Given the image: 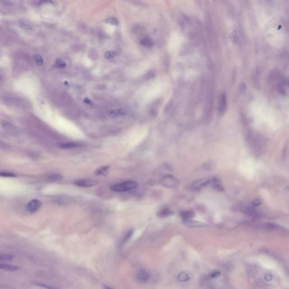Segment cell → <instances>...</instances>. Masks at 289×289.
<instances>
[{"label":"cell","instance_id":"obj_1","mask_svg":"<svg viewBox=\"0 0 289 289\" xmlns=\"http://www.w3.org/2000/svg\"><path fill=\"white\" fill-rule=\"evenodd\" d=\"M138 186L136 182L127 181L119 184H115L111 187V190L116 192H126L136 189Z\"/></svg>","mask_w":289,"mask_h":289},{"label":"cell","instance_id":"obj_2","mask_svg":"<svg viewBox=\"0 0 289 289\" xmlns=\"http://www.w3.org/2000/svg\"><path fill=\"white\" fill-rule=\"evenodd\" d=\"M160 183L163 186L167 188H175L179 186V180L172 175H167L161 180Z\"/></svg>","mask_w":289,"mask_h":289},{"label":"cell","instance_id":"obj_3","mask_svg":"<svg viewBox=\"0 0 289 289\" xmlns=\"http://www.w3.org/2000/svg\"><path fill=\"white\" fill-rule=\"evenodd\" d=\"M98 184V181L90 179H80L74 182V184L76 186L82 188H90L96 186Z\"/></svg>","mask_w":289,"mask_h":289},{"label":"cell","instance_id":"obj_4","mask_svg":"<svg viewBox=\"0 0 289 289\" xmlns=\"http://www.w3.org/2000/svg\"><path fill=\"white\" fill-rule=\"evenodd\" d=\"M42 205L40 200L37 199H33L29 202L27 206V210L30 213H35L37 211Z\"/></svg>","mask_w":289,"mask_h":289},{"label":"cell","instance_id":"obj_5","mask_svg":"<svg viewBox=\"0 0 289 289\" xmlns=\"http://www.w3.org/2000/svg\"><path fill=\"white\" fill-rule=\"evenodd\" d=\"M58 147L63 149H72L82 146V144L77 142H61L57 144Z\"/></svg>","mask_w":289,"mask_h":289},{"label":"cell","instance_id":"obj_6","mask_svg":"<svg viewBox=\"0 0 289 289\" xmlns=\"http://www.w3.org/2000/svg\"><path fill=\"white\" fill-rule=\"evenodd\" d=\"M136 279L140 282L146 283L149 280L150 276L146 271L140 270L137 272Z\"/></svg>","mask_w":289,"mask_h":289},{"label":"cell","instance_id":"obj_7","mask_svg":"<svg viewBox=\"0 0 289 289\" xmlns=\"http://www.w3.org/2000/svg\"><path fill=\"white\" fill-rule=\"evenodd\" d=\"M211 180L207 179H200L197 180L193 185V188L194 190H200L206 186L210 183Z\"/></svg>","mask_w":289,"mask_h":289},{"label":"cell","instance_id":"obj_8","mask_svg":"<svg viewBox=\"0 0 289 289\" xmlns=\"http://www.w3.org/2000/svg\"><path fill=\"white\" fill-rule=\"evenodd\" d=\"M226 109V97L224 94L221 95L219 105V111L221 114H224Z\"/></svg>","mask_w":289,"mask_h":289},{"label":"cell","instance_id":"obj_9","mask_svg":"<svg viewBox=\"0 0 289 289\" xmlns=\"http://www.w3.org/2000/svg\"><path fill=\"white\" fill-rule=\"evenodd\" d=\"M210 183L212 184V187L216 190L220 191H222L224 190V186L219 179L214 177L211 180Z\"/></svg>","mask_w":289,"mask_h":289},{"label":"cell","instance_id":"obj_10","mask_svg":"<svg viewBox=\"0 0 289 289\" xmlns=\"http://www.w3.org/2000/svg\"><path fill=\"white\" fill-rule=\"evenodd\" d=\"M194 215V212L193 210L184 211L180 213V216L184 220H191L193 218Z\"/></svg>","mask_w":289,"mask_h":289},{"label":"cell","instance_id":"obj_11","mask_svg":"<svg viewBox=\"0 0 289 289\" xmlns=\"http://www.w3.org/2000/svg\"><path fill=\"white\" fill-rule=\"evenodd\" d=\"M110 169V166H108L101 167L95 171V174L96 176H106L109 173Z\"/></svg>","mask_w":289,"mask_h":289},{"label":"cell","instance_id":"obj_12","mask_svg":"<svg viewBox=\"0 0 289 289\" xmlns=\"http://www.w3.org/2000/svg\"><path fill=\"white\" fill-rule=\"evenodd\" d=\"M73 201V199L69 197V196H59L56 200V202L58 204L60 205H64V204H69V203Z\"/></svg>","mask_w":289,"mask_h":289},{"label":"cell","instance_id":"obj_13","mask_svg":"<svg viewBox=\"0 0 289 289\" xmlns=\"http://www.w3.org/2000/svg\"><path fill=\"white\" fill-rule=\"evenodd\" d=\"M0 268L2 270H4L7 272H16V271L19 270L20 267L18 266L6 264H1Z\"/></svg>","mask_w":289,"mask_h":289},{"label":"cell","instance_id":"obj_14","mask_svg":"<svg viewBox=\"0 0 289 289\" xmlns=\"http://www.w3.org/2000/svg\"><path fill=\"white\" fill-rule=\"evenodd\" d=\"M183 222L184 224L186 225V226H190V227H197V226H205V223L200 222L199 221L193 220H183Z\"/></svg>","mask_w":289,"mask_h":289},{"label":"cell","instance_id":"obj_15","mask_svg":"<svg viewBox=\"0 0 289 289\" xmlns=\"http://www.w3.org/2000/svg\"><path fill=\"white\" fill-rule=\"evenodd\" d=\"M62 180V176L58 174H50L47 177V181L53 183V182H57L58 181H61Z\"/></svg>","mask_w":289,"mask_h":289},{"label":"cell","instance_id":"obj_16","mask_svg":"<svg viewBox=\"0 0 289 289\" xmlns=\"http://www.w3.org/2000/svg\"><path fill=\"white\" fill-rule=\"evenodd\" d=\"M125 114V112L121 109L112 110L109 112V116L111 118H116L117 116L123 115Z\"/></svg>","mask_w":289,"mask_h":289},{"label":"cell","instance_id":"obj_17","mask_svg":"<svg viewBox=\"0 0 289 289\" xmlns=\"http://www.w3.org/2000/svg\"><path fill=\"white\" fill-rule=\"evenodd\" d=\"M14 259V256L11 254H1L0 255V260L1 261L5 262H10L13 260Z\"/></svg>","mask_w":289,"mask_h":289},{"label":"cell","instance_id":"obj_18","mask_svg":"<svg viewBox=\"0 0 289 289\" xmlns=\"http://www.w3.org/2000/svg\"><path fill=\"white\" fill-rule=\"evenodd\" d=\"M172 214V211L170 210L169 209L167 208H164L163 209H162L161 210H160L158 214V216L159 217H167V216L170 215Z\"/></svg>","mask_w":289,"mask_h":289},{"label":"cell","instance_id":"obj_19","mask_svg":"<svg viewBox=\"0 0 289 289\" xmlns=\"http://www.w3.org/2000/svg\"><path fill=\"white\" fill-rule=\"evenodd\" d=\"M178 279L179 281L183 282H186L188 280H189L190 278L188 274L184 272H182L179 274L178 276Z\"/></svg>","mask_w":289,"mask_h":289},{"label":"cell","instance_id":"obj_20","mask_svg":"<svg viewBox=\"0 0 289 289\" xmlns=\"http://www.w3.org/2000/svg\"><path fill=\"white\" fill-rule=\"evenodd\" d=\"M141 44L146 47H150L152 45V41L149 38H144L141 41Z\"/></svg>","mask_w":289,"mask_h":289},{"label":"cell","instance_id":"obj_21","mask_svg":"<svg viewBox=\"0 0 289 289\" xmlns=\"http://www.w3.org/2000/svg\"><path fill=\"white\" fill-rule=\"evenodd\" d=\"M34 59L35 61V62L37 64V65L39 66L42 65L43 62H44V60H43L42 57L40 55L37 54H35L34 55Z\"/></svg>","mask_w":289,"mask_h":289},{"label":"cell","instance_id":"obj_22","mask_svg":"<svg viewBox=\"0 0 289 289\" xmlns=\"http://www.w3.org/2000/svg\"><path fill=\"white\" fill-rule=\"evenodd\" d=\"M35 284L36 285H37L39 287H41V288H44L45 289H60L57 288V287H54V286H50V285H47V284H42V283H38V282H35Z\"/></svg>","mask_w":289,"mask_h":289},{"label":"cell","instance_id":"obj_23","mask_svg":"<svg viewBox=\"0 0 289 289\" xmlns=\"http://www.w3.org/2000/svg\"><path fill=\"white\" fill-rule=\"evenodd\" d=\"M133 231L132 230H131V231H128V232L126 233V236H125L124 237V238L123 239V240H122V241H121V244H122V245H123V244H124L125 243H126V242H127V241H128V240H129L130 238H131V237L133 235Z\"/></svg>","mask_w":289,"mask_h":289},{"label":"cell","instance_id":"obj_24","mask_svg":"<svg viewBox=\"0 0 289 289\" xmlns=\"http://www.w3.org/2000/svg\"><path fill=\"white\" fill-rule=\"evenodd\" d=\"M55 66L59 69H63L66 66V64L62 60L58 59L55 62Z\"/></svg>","mask_w":289,"mask_h":289},{"label":"cell","instance_id":"obj_25","mask_svg":"<svg viewBox=\"0 0 289 289\" xmlns=\"http://www.w3.org/2000/svg\"><path fill=\"white\" fill-rule=\"evenodd\" d=\"M0 175L1 177H16V174L10 172H1Z\"/></svg>","mask_w":289,"mask_h":289},{"label":"cell","instance_id":"obj_26","mask_svg":"<svg viewBox=\"0 0 289 289\" xmlns=\"http://www.w3.org/2000/svg\"><path fill=\"white\" fill-rule=\"evenodd\" d=\"M116 55V53L115 52H112V51L107 52L105 53V55H104L105 57L107 59L113 58V57H115Z\"/></svg>","mask_w":289,"mask_h":289},{"label":"cell","instance_id":"obj_27","mask_svg":"<svg viewBox=\"0 0 289 289\" xmlns=\"http://www.w3.org/2000/svg\"><path fill=\"white\" fill-rule=\"evenodd\" d=\"M19 26L21 27V28H23L26 30H31V26L28 24L24 22V21H21L19 23Z\"/></svg>","mask_w":289,"mask_h":289},{"label":"cell","instance_id":"obj_28","mask_svg":"<svg viewBox=\"0 0 289 289\" xmlns=\"http://www.w3.org/2000/svg\"><path fill=\"white\" fill-rule=\"evenodd\" d=\"M106 22L107 23H109L112 25H115L118 23V21L115 18H110L106 21Z\"/></svg>","mask_w":289,"mask_h":289},{"label":"cell","instance_id":"obj_29","mask_svg":"<svg viewBox=\"0 0 289 289\" xmlns=\"http://www.w3.org/2000/svg\"><path fill=\"white\" fill-rule=\"evenodd\" d=\"M262 200L259 199H256V200H255L253 202H252V205L255 206H257V205H260L262 204Z\"/></svg>","mask_w":289,"mask_h":289},{"label":"cell","instance_id":"obj_30","mask_svg":"<svg viewBox=\"0 0 289 289\" xmlns=\"http://www.w3.org/2000/svg\"><path fill=\"white\" fill-rule=\"evenodd\" d=\"M273 279V276L270 273H267L265 276V279L267 281H270Z\"/></svg>","mask_w":289,"mask_h":289},{"label":"cell","instance_id":"obj_31","mask_svg":"<svg viewBox=\"0 0 289 289\" xmlns=\"http://www.w3.org/2000/svg\"><path fill=\"white\" fill-rule=\"evenodd\" d=\"M220 273L219 272L215 271V272H214L213 273H212V274H211V277H212V278H215V277H218L220 275Z\"/></svg>","mask_w":289,"mask_h":289},{"label":"cell","instance_id":"obj_32","mask_svg":"<svg viewBox=\"0 0 289 289\" xmlns=\"http://www.w3.org/2000/svg\"><path fill=\"white\" fill-rule=\"evenodd\" d=\"M84 102H85L86 103H87V104H90V103H91V101H90V100H89V99H88V98H85V100H84Z\"/></svg>","mask_w":289,"mask_h":289},{"label":"cell","instance_id":"obj_33","mask_svg":"<svg viewBox=\"0 0 289 289\" xmlns=\"http://www.w3.org/2000/svg\"><path fill=\"white\" fill-rule=\"evenodd\" d=\"M103 289H112V288L110 287V286H107V285H103Z\"/></svg>","mask_w":289,"mask_h":289}]
</instances>
